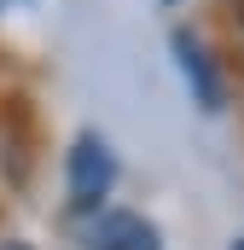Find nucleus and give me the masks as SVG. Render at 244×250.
<instances>
[{"label": "nucleus", "instance_id": "nucleus-1", "mask_svg": "<svg viewBox=\"0 0 244 250\" xmlns=\"http://www.w3.org/2000/svg\"><path fill=\"white\" fill-rule=\"evenodd\" d=\"M117 187V151L105 134L81 128L70 140V157H64V192H70V215H99L105 198Z\"/></svg>", "mask_w": 244, "mask_h": 250}, {"label": "nucleus", "instance_id": "nucleus-2", "mask_svg": "<svg viewBox=\"0 0 244 250\" xmlns=\"http://www.w3.org/2000/svg\"><path fill=\"white\" fill-rule=\"evenodd\" d=\"M169 47H175L181 82H186V93L198 99V111H221V105H227V82H221V70H215V59H209V47H203L192 29H175Z\"/></svg>", "mask_w": 244, "mask_h": 250}, {"label": "nucleus", "instance_id": "nucleus-3", "mask_svg": "<svg viewBox=\"0 0 244 250\" xmlns=\"http://www.w3.org/2000/svg\"><path fill=\"white\" fill-rule=\"evenodd\" d=\"M87 250H163V233L140 209H99L87 215Z\"/></svg>", "mask_w": 244, "mask_h": 250}, {"label": "nucleus", "instance_id": "nucleus-4", "mask_svg": "<svg viewBox=\"0 0 244 250\" xmlns=\"http://www.w3.org/2000/svg\"><path fill=\"white\" fill-rule=\"evenodd\" d=\"M0 250H29V245H23V239H6V245H0Z\"/></svg>", "mask_w": 244, "mask_h": 250}, {"label": "nucleus", "instance_id": "nucleus-5", "mask_svg": "<svg viewBox=\"0 0 244 250\" xmlns=\"http://www.w3.org/2000/svg\"><path fill=\"white\" fill-rule=\"evenodd\" d=\"M227 250H244V239H233V245H227Z\"/></svg>", "mask_w": 244, "mask_h": 250}, {"label": "nucleus", "instance_id": "nucleus-6", "mask_svg": "<svg viewBox=\"0 0 244 250\" xmlns=\"http://www.w3.org/2000/svg\"><path fill=\"white\" fill-rule=\"evenodd\" d=\"M169 6H175V0H169Z\"/></svg>", "mask_w": 244, "mask_h": 250}]
</instances>
